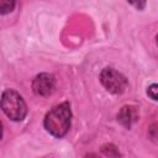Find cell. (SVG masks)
I'll return each instance as SVG.
<instances>
[{"instance_id":"5","label":"cell","mask_w":158,"mask_h":158,"mask_svg":"<svg viewBox=\"0 0 158 158\" xmlns=\"http://www.w3.org/2000/svg\"><path fill=\"white\" fill-rule=\"evenodd\" d=\"M138 118V111L135 106H123L118 115H117V120L120 121V123L127 128H130Z\"/></svg>"},{"instance_id":"6","label":"cell","mask_w":158,"mask_h":158,"mask_svg":"<svg viewBox=\"0 0 158 158\" xmlns=\"http://www.w3.org/2000/svg\"><path fill=\"white\" fill-rule=\"evenodd\" d=\"M15 6V0H0V11L2 15L12 11Z\"/></svg>"},{"instance_id":"7","label":"cell","mask_w":158,"mask_h":158,"mask_svg":"<svg viewBox=\"0 0 158 158\" xmlns=\"http://www.w3.org/2000/svg\"><path fill=\"white\" fill-rule=\"evenodd\" d=\"M147 95L153 100H158V84L149 85L147 89Z\"/></svg>"},{"instance_id":"8","label":"cell","mask_w":158,"mask_h":158,"mask_svg":"<svg viewBox=\"0 0 158 158\" xmlns=\"http://www.w3.org/2000/svg\"><path fill=\"white\" fill-rule=\"evenodd\" d=\"M130 4H132L136 9H138V10H142L143 7H144V5H146V0H127Z\"/></svg>"},{"instance_id":"9","label":"cell","mask_w":158,"mask_h":158,"mask_svg":"<svg viewBox=\"0 0 158 158\" xmlns=\"http://www.w3.org/2000/svg\"><path fill=\"white\" fill-rule=\"evenodd\" d=\"M157 44H158V36H157Z\"/></svg>"},{"instance_id":"4","label":"cell","mask_w":158,"mask_h":158,"mask_svg":"<svg viewBox=\"0 0 158 158\" xmlns=\"http://www.w3.org/2000/svg\"><path fill=\"white\" fill-rule=\"evenodd\" d=\"M56 81H54V77L48 74V73H42L40 75H37L33 81H32V89L37 95H49L53 89H54Z\"/></svg>"},{"instance_id":"2","label":"cell","mask_w":158,"mask_h":158,"mask_svg":"<svg viewBox=\"0 0 158 158\" xmlns=\"http://www.w3.org/2000/svg\"><path fill=\"white\" fill-rule=\"evenodd\" d=\"M1 109L7 117L14 121H21L25 118L27 107L19 93L15 90H5L1 95Z\"/></svg>"},{"instance_id":"1","label":"cell","mask_w":158,"mask_h":158,"mask_svg":"<svg viewBox=\"0 0 158 158\" xmlns=\"http://www.w3.org/2000/svg\"><path fill=\"white\" fill-rule=\"evenodd\" d=\"M70 106L68 102L54 106L44 117L46 130L54 137H63L67 135L70 127Z\"/></svg>"},{"instance_id":"3","label":"cell","mask_w":158,"mask_h":158,"mask_svg":"<svg viewBox=\"0 0 158 158\" xmlns=\"http://www.w3.org/2000/svg\"><path fill=\"white\" fill-rule=\"evenodd\" d=\"M100 80L106 90L112 94H121L127 88L126 78L114 68H105L100 74Z\"/></svg>"}]
</instances>
